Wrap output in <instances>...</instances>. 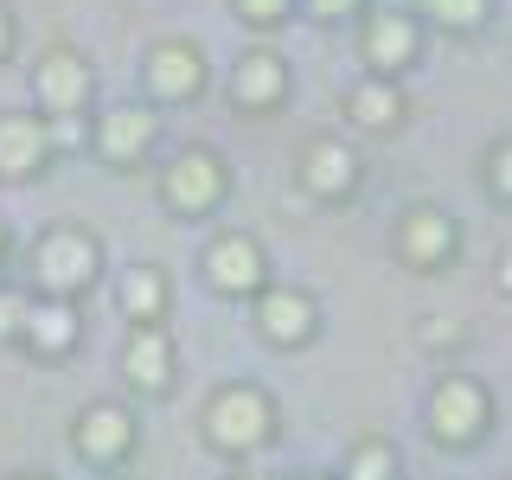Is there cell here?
<instances>
[{
  "label": "cell",
  "mask_w": 512,
  "mask_h": 480,
  "mask_svg": "<svg viewBox=\"0 0 512 480\" xmlns=\"http://www.w3.org/2000/svg\"><path fill=\"white\" fill-rule=\"evenodd\" d=\"M276 429H282L276 397H269L263 384H250V378L218 384V391L205 397V410H199V436H205V448H212V455H224V461L263 455V448L276 442Z\"/></svg>",
  "instance_id": "6da1fadb"
},
{
  "label": "cell",
  "mask_w": 512,
  "mask_h": 480,
  "mask_svg": "<svg viewBox=\"0 0 512 480\" xmlns=\"http://www.w3.org/2000/svg\"><path fill=\"white\" fill-rule=\"evenodd\" d=\"M103 282V237L84 224H52L26 244V288L32 295H64L84 301Z\"/></svg>",
  "instance_id": "7a4b0ae2"
},
{
  "label": "cell",
  "mask_w": 512,
  "mask_h": 480,
  "mask_svg": "<svg viewBox=\"0 0 512 480\" xmlns=\"http://www.w3.org/2000/svg\"><path fill=\"white\" fill-rule=\"evenodd\" d=\"M423 429H429V442H436V448H448V455H468V448H480V442L493 436V391H487V378L442 372L436 384H429Z\"/></svg>",
  "instance_id": "3957f363"
},
{
  "label": "cell",
  "mask_w": 512,
  "mask_h": 480,
  "mask_svg": "<svg viewBox=\"0 0 512 480\" xmlns=\"http://www.w3.org/2000/svg\"><path fill=\"white\" fill-rule=\"evenodd\" d=\"M224 199H231V160L218 148H205V141H192V148H180L160 167V205H167L173 218L199 224V218H212Z\"/></svg>",
  "instance_id": "277c9868"
},
{
  "label": "cell",
  "mask_w": 512,
  "mask_h": 480,
  "mask_svg": "<svg viewBox=\"0 0 512 480\" xmlns=\"http://www.w3.org/2000/svg\"><path fill=\"white\" fill-rule=\"evenodd\" d=\"M135 448H141V423L116 397H90V404L71 416V455L84 461V468L116 474V468L135 461Z\"/></svg>",
  "instance_id": "5b68a950"
},
{
  "label": "cell",
  "mask_w": 512,
  "mask_h": 480,
  "mask_svg": "<svg viewBox=\"0 0 512 480\" xmlns=\"http://www.w3.org/2000/svg\"><path fill=\"white\" fill-rule=\"evenodd\" d=\"M205 84H212V64H205V45H192V39H154L148 58H141V96L154 109L199 103Z\"/></svg>",
  "instance_id": "8992f818"
},
{
  "label": "cell",
  "mask_w": 512,
  "mask_h": 480,
  "mask_svg": "<svg viewBox=\"0 0 512 480\" xmlns=\"http://www.w3.org/2000/svg\"><path fill=\"white\" fill-rule=\"evenodd\" d=\"M160 148V109L141 96V103H109L103 116H90V154L116 173H135L141 160Z\"/></svg>",
  "instance_id": "52a82bcc"
},
{
  "label": "cell",
  "mask_w": 512,
  "mask_h": 480,
  "mask_svg": "<svg viewBox=\"0 0 512 480\" xmlns=\"http://www.w3.org/2000/svg\"><path fill=\"white\" fill-rule=\"evenodd\" d=\"M461 250V224L455 212H442V205H404L391 224V256L416 276H442L448 263H455Z\"/></svg>",
  "instance_id": "ba28073f"
},
{
  "label": "cell",
  "mask_w": 512,
  "mask_h": 480,
  "mask_svg": "<svg viewBox=\"0 0 512 480\" xmlns=\"http://www.w3.org/2000/svg\"><path fill=\"white\" fill-rule=\"evenodd\" d=\"M250 320H256V340L263 346L301 352V346H314V333H320V301L295 282H269V288L250 295Z\"/></svg>",
  "instance_id": "9c48e42d"
},
{
  "label": "cell",
  "mask_w": 512,
  "mask_h": 480,
  "mask_svg": "<svg viewBox=\"0 0 512 480\" xmlns=\"http://www.w3.org/2000/svg\"><path fill=\"white\" fill-rule=\"evenodd\" d=\"M295 180H301V192H308L314 205H346L352 192L365 186V160L340 135H308L301 154H295Z\"/></svg>",
  "instance_id": "30bf717a"
},
{
  "label": "cell",
  "mask_w": 512,
  "mask_h": 480,
  "mask_svg": "<svg viewBox=\"0 0 512 480\" xmlns=\"http://www.w3.org/2000/svg\"><path fill=\"white\" fill-rule=\"evenodd\" d=\"M32 103H39V116H90L96 103V71L90 58L77 52V45H52V52H39L32 64Z\"/></svg>",
  "instance_id": "8fae6325"
},
{
  "label": "cell",
  "mask_w": 512,
  "mask_h": 480,
  "mask_svg": "<svg viewBox=\"0 0 512 480\" xmlns=\"http://www.w3.org/2000/svg\"><path fill=\"white\" fill-rule=\"evenodd\" d=\"M199 269H205V288L224 301H250L256 288H269V250L256 244L250 231H218L212 244L199 250Z\"/></svg>",
  "instance_id": "7c38bea8"
},
{
  "label": "cell",
  "mask_w": 512,
  "mask_h": 480,
  "mask_svg": "<svg viewBox=\"0 0 512 480\" xmlns=\"http://www.w3.org/2000/svg\"><path fill=\"white\" fill-rule=\"evenodd\" d=\"M359 58L372 77H404L423 58V20L410 7H372L359 26Z\"/></svg>",
  "instance_id": "4fadbf2b"
},
{
  "label": "cell",
  "mask_w": 512,
  "mask_h": 480,
  "mask_svg": "<svg viewBox=\"0 0 512 480\" xmlns=\"http://www.w3.org/2000/svg\"><path fill=\"white\" fill-rule=\"evenodd\" d=\"M224 96H231L237 116H276L288 96H295V71H288L282 52L250 45V52L231 64V77H224Z\"/></svg>",
  "instance_id": "5bb4252c"
},
{
  "label": "cell",
  "mask_w": 512,
  "mask_h": 480,
  "mask_svg": "<svg viewBox=\"0 0 512 480\" xmlns=\"http://www.w3.org/2000/svg\"><path fill=\"white\" fill-rule=\"evenodd\" d=\"M13 346H20L26 359H39V365H64L77 346H84V314H77V301L32 295L26 327H20V340H13Z\"/></svg>",
  "instance_id": "9a60e30c"
},
{
  "label": "cell",
  "mask_w": 512,
  "mask_h": 480,
  "mask_svg": "<svg viewBox=\"0 0 512 480\" xmlns=\"http://www.w3.org/2000/svg\"><path fill=\"white\" fill-rule=\"evenodd\" d=\"M116 365H122V384L135 397H167L180 384V346H173L167 327H128Z\"/></svg>",
  "instance_id": "2e32d148"
},
{
  "label": "cell",
  "mask_w": 512,
  "mask_h": 480,
  "mask_svg": "<svg viewBox=\"0 0 512 480\" xmlns=\"http://www.w3.org/2000/svg\"><path fill=\"white\" fill-rule=\"evenodd\" d=\"M52 160V122L26 116V109H0V186H32Z\"/></svg>",
  "instance_id": "e0dca14e"
},
{
  "label": "cell",
  "mask_w": 512,
  "mask_h": 480,
  "mask_svg": "<svg viewBox=\"0 0 512 480\" xmlns=\"http://www.w3.org/2000/svg\"><path fill=\"white\" fill-rule=\"evenodd\" d=\"M346 122L359 135H397L410 122V96H404V77H372L365 71L359 84L346 90Z\"/></svg>",
  "instance_id": "ac0fdd59"
},
{
  "label": "cell",
  "mask_w": 512,
  "mask_h": 480,
  "mask_svg": "<svg viewBox=\"0 0 512 480\" xmlns=\"http://www.w3.org/2000/svg\"><path fill=\"white\" fill-rule=\"evenodd\" d=\"M116 308H122L128 327H167V314H173L167 269H160V263H128L116 276Z\"/></svg>",
  "instance_id": "d6986e66"
},
{
  "label": "cell",
  "mask_w": 512,
  "mask_h": 480,
  "mask_svg": "<svg viewBox=\"0 0 512 480\" xmlns=\"http://www.w3.org/2000/svg\"><path fill=\"white\" fill-rule=\"evenodd\" d=\"M333 474L340 480H404V455H397L391 436H359Z\"/></svg>",
  "instance_id": "ffe728a7"
},
{
  "label": "cell",
  "mask_w": 512,
  "mask_h": 480,
  "mask_svg": "<svg viewBox=\"0 0 512 480\" xmlns=\"http://www.w3.org/2000/svg\"><path fill=\"white\" fill-rule=\"evenodd\" d=\"M493 13V0H423V20L442 32H480Z\"/></svg>",
  "instance_id": "44dd1931"
},
{
  "label": "cell",
  "mask_w": 512,
  "mask_h": 480,
  "mask_svg": "<svg viewBox=\"0 0 512 480\" xmlns=\"http://www.w3.org/2000/svg\"><path fill=\"white\" fill-rule=\"evenodd\" d=\"M231 13H237L250 32H276V26L295 20V0H231Z\"/></svg>",
  "instance_id": "7402d4cb"
},
{
  "label": "cell",
  "mask_w": 512,
  "mask_h": 480,
  "mask_svg": "<svg viewBox=\"0 0 512 480\" xmlns=\"http://www.w3.org/2000/svg\"><path fill=\"white\" fill-rule=\"evenodd\" d=\"M480 180H487V192L500 205H512V135H500L487 148V160H480Z\"/></svg>",
  "instance_id": "603a6c76"
},
{
  "label": "cell",
  "mask_w": 512,
  "mask_h": 480,
  "mask_svg": "<svg viewBox=\"0 0 512 480\" xmlns=\"http://www.w3.org/2000/svg\"><path fill=\"white\" fill-rule=\"evenodd\" d=\"M26 308H32V288H13V282H0V346H13V340H20V327H26Z\"/></svg>",
  "instance_id": "cb8c5ba5"
},
{
  "label": "cell",
  "mask_w": 512,
  "mask_h": 480,
  "mask_svg": "<svg viewBox=\"0 0 512 480\" xmlns=\"http://www.w3.org/2000/svg\"><path fill=\"white\" fill-rule=\"evenodd\" d=\"M416 340L436 346V352H455L461 340H468V327H455L448 314H423V320H416Z\"/></svg>",
  "instance_id": "d4e9b609"
},
{
  "label": "cell",
  "mask_w": 512,
  "mask_h": 480,
  "mask_svg": "<svg viewBox=\"0 0 512 480\" xmlns=\"http://www.w3.org/2000/svg\"><path fill=\"white\" fill-rule=\"evenodd\" d=\"M301 13H308L314 26H346L352 13H365V0H295Z\"/></svg>",
  "instance_id": "484cf974"
},
{
  "label": "cell",
  "mask_w": 512,
  "mask_h": 480,
  "mask_svg": "<svg viewBox=\"0 0 512 480\" xmlns=\"http://www.w3.org/2000/svg\"><path fill=\"white\" fill-rule=\"evenodd\" d=\"M13 52H20V20H13V7L0 0V64H7Z\"/></svg>",
  "instance_id": "4316f807"
},
{
  "label": "cell",
  "mask_w": 512,
  "mask_h": 480,
  "mask_svg": "<svg viewBox=\"0 0 512 480\" xmlns=\"http://www.w3.org/2000/svg\"><path fill=\"white\" fill-rule=\"evenodd\" d=\"M7 263H13V237H7V218H0V282H7Z\"/></svg>",
  "instance_id": "83f0119b"
},
{
  "label": "cell",
  "mask_w": 512,
  "mask_h": 480,
  "mask_svg": "<svg viewBox=\"0 0 512 480\" xmlns=\"http://www.w3.org/2000/svg\"><path fill=\"white\" fill-rule=\"evenodd\" d=\"M493 282H500V295H512V250L500 256V276H493Z\"/></svg>",
  "instance_id": "f1b7e54d"
},
{
  "label": "cell",
  "mask_w": 512,
  "mask_h": 480,
  "mask_svg": "<svg viewBox=\"0 0 512 480\" xmlns=\"http://www.w3.org/2000/svg\"><path fill=\"white\" fill-rule=\"evenodd\" d=\"M288 480H340V474H327V468H301V474H288Z\"/></svg>",
  "instance_id": "f546056e"
},
{
  "label": "cell",
  "mask_w": 512,
  "mask_h": 480,
  "mask_svg": "<svg viewBox=\"0 0 512 480\" xmlns=\"http://www.w3.org/2000/svg\"><path fill=\"white\" fill-rule=\"evenodd\" d=\"M231 480H276V474H256V468H244V474H231Z\"/></svg>",
  "instance_id": "4dcf8cb0"
},
{
  "label": "cell",
  "mask_w": 512,
  "mask_h": 480,
  "mask_svg": "<svg viewBox=\"0 0 512 480\" xmlns=\"http://www.w3.org/2000/svg\"><path fill=\"white\" fill-rule=\"evenodd\" d=\"M7 480H52V474H32V468H20V474H7Z\"/></svg>",
  "instance_id": "1f68e13d"
},
{
  "label": "cell",
  "mask_w": 512,
  "mask_h": 480,
  "mask_svg": "<svg viewBox=\"0 0 512 480\" xmlns=\"http://www.w3.org/2000/svg\"><path fill=\"white\" fill-rule=\"evenodd\" d=\"M103 480H122V474H103Z\"/></svg>",
  "instance_id": "d6a6232c"
}]
</instances>
